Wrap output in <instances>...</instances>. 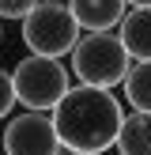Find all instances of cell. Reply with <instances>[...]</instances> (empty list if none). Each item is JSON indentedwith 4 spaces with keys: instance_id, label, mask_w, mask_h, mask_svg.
Wrapping results in <instances>:
<instances>
[{
    "instance_id": "cell-1",
    "label": "cell",
    "mask_w": 151,
    "mask_h": 155,
    "mask_svg": "<svg viewBox=\"0 0 151 155\" xmlns=\"http://www.w3.org/2000/svg\"><path fill=\"white\" fill-rule=\"evenodd\" d=\"M53 125H57L60 148L76 151V155H102L117 144L121 121H125V110H121L117 95L106 87H91V83H76V87L64 91L57 106H53Z\"/></svg>"
},
{
    "instance_id": "cell-2",
    "label": "cell",
    "mask_w": 151,
    "mask_h": 155,
    "mask_svg": "<svg viewBox=\"0 0 151 155\" xmlns=\"http://www.w3.org/2000/svg\"><path fill=\"white\" fill-rule=\"evenodd\" d=\"M128 68H132V57L113 30H87L72 45V72L79 83L113 91L117 83H125Z\"/></svg>"
},
{
    "instance_id": "cell-3",
    "label": "cell",
    "mask_w": 151,
    "mask_h": 155,
    "mask_svg": "<svg viewBox=\"0 0 151 155\" xmlns=\"http://www.w3.org/2000/svg\"><path fill=\"white\" fill-rule=\"evenodd\" d=\"M79 19L72 15L68 0H38L23 15V45L42 57H64L79 42Z\"/></svg>"
},
{
    "instance_id": "cell-4",
    "label": "cell",
    "mask_w": 151,
    "mask_h": 155,
    "mask_svg": "<svg viewBox=\"0 0 151 155\" xmlns=\"http://www.w3.org/2000/svg\"><path fill=\"white\" fill-rule=\"evenodd\" d=\"M11 83H15V102H23L27 110H53L72 87V72L60 64V57L30 53L15 64Z\"/></svg>"
},
{
    "instance_id": "cell-5",
    "label": "cell",
    "mask_w": 151,
    "mask_h": 155,
    "mask_svg": "<svg viewBox=\"0 0 151 155\" xmlns=\"http://www.w3.org/2000/svg\"><path fill=\"white\" fill-rule=\"evenodd\" d=\"M4 155H60V136L49 110H23L4 125Z\"/></svg>"
},
{
    "instance_id": "cell-6",
    "label": "cell",
    "mask_w": 151,
    "mask_h": 155,
    "mask_svg": "<svg viewBox=\"0 0 151 155\" xmlns=\"http://www.w3.org/2000/svg\"><path fill=\"white\" fill-rule=\"evenodd\" d=\"M117 38L132 61H151V4H132L117 23Z\"/></svg>"
},
{
    "instance_id": "cell-7",
    "label": "cell",
    "mask_w": 151,
    "mask_h": 155,
    "mask_svg": "<svg viewBox=\"0 0 151 155\" xmlns=\"http://www.w3.org/2000/svg\"><path fill=\"white\" fill-rule=\"evenodd\" d=\"M83 30H113L128 12V0H68Z\"/></svg>"
},
{
    "instance_id": "cell-8",
    "label": "cell",
    "mask_w": 151,
    "mask_h": 155,
    "mask_svg": "<svg viewBox=\"0 0 151 155\" xmlns=\"http://www.w3.org/2000/svg\"><path fill=\"white\" fill-rule=\"evenodd\" d=\"M117 151L121 155H151V114L147 110L125 114L121 133H117Z\"/></svg>"
},
{
    "instance_id": "cell-9",
    "label": "cell",
    "mask_w": 151,
    "mask_h": 155,
    "mask_svg": "<svg viewBox=\"0 0 151 155\" xmlns=\"http://www.w3.org/2000/svg\"><path fill=\"white\" fill-rule=\"evenodd\" d=\"M121 87H125V102L132 110H147L151 114V61H136Z\"/></svg>"
},
{
    "instance_id": "cell-10",
    "label": "cell",
    "mask_w": 151,
    "mask_h": 155,
    "mask_svg": "<svg viewBox=\"0 0 151 155\" xmlns=\"http://www.w3.org/2000/svg\"><path fill=\"white\" fill-rule=\"evenodd\" d=\"M11 110H15V83H11V72L0 68V121L11 117Z\"/></svg>"
},
{
    "instance_id": "cell-11",
    "label": "cell",
    "mask_w": 151,
    "mask_h": 155,
    "mask_svg": "<svg viewBox=\"0 0 151 155\" xmlns=\"http://www.w3.org/2000/svg\"><path fill=\"white\" fill-rule=\"evenodd\" d=\"M38 0H0V19H23Z\"/></svg>"
},
{
    "instance_id": "cell-12",
    "label": "cell",
    "mask_w": 151,
    "mask_h": 155,
    "mask_svg": "<svg viewBox=\"0 0 151 155\" xmlns=\"http://www.w3.org/2000/svg\"><path fill=\"white\" fill-rule=\"evenodd\" d=\"M132 4H151V0H128V8H132Z\"/></svg>"
},
{
    "instance_id": "cell-13",
    "label": "cell",
    "mask_w": 151,
    "mask_h": 155,
    "mask_svg": "<svg viewBox=\"0 0 151 155\" xmlns=\"http://www.w3.org/2000/svg\"><path fill=\"white\" fill-rule=\"evenodd\" d=\"M0 42H4V30H0Z\"/></svg>"
},
{
    "instance_id": "cell-14",
    "label": "cell",
    "mask_w": 151,
    "mask_h": 155,
    "mask_svg": "<svg viewBox=\"0 0 151 155\" xmlns=\"http://www.w3.org/2000/svg\"><path fill=\"white\" fill-rule=\"evenodd\" d=\"M72 155H76V151H72Z\"/></svg>"
}]
</instances>
